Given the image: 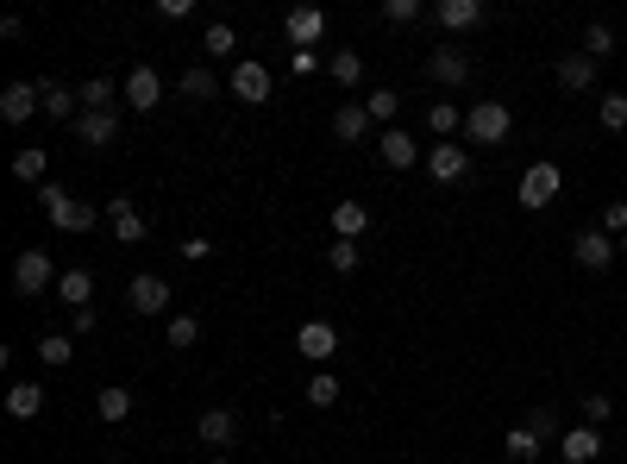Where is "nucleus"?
<instances>
[{
  "label": "nucleus",
  "instance_id": "nucleus-1",
  "mask_svg": "<svg viewBox=\"0 0 627 464\" xmlns=\"http://www.w3.org/2000/svg\"><path fill=\"white\" fill-rule=\"evenodd\" d=\"M508 132H515V113H508V101H477L471 113H464V145H471V151L502 145Z\"/></svg>",
  "mask_w": 627,
  "mask_h": 464
},
{
  "label": "nucleus",
  "instance_id": "nucleus-2",
  "mask_svg": "<svg viewBox=\"0 0 627 464\" xmlns=\"http://www.w3.org/2000/svg\"><path fill=\"white\" fill-rule=\"evenodd\" d=\"M559 189H565V170L540 157V164H527V170H521V189H515V201L527 207V214H540V207H552V201H559Z\"/></svg>",
  "mask_w": 627,
  "mask_h": 464
},
{
  "label": "nucleus",
  "instance_id": "nucleus-3",
  "mask_svg": "<svg viewBox=\"0 0 627 464\" xmlns=\"http://www.w3.org/2000/svg\"><path fill=\"white\" fill-rule=\"evenodd\" d=\"M38 201H44V214H51L63 232H95V207H88V201H76L69 189H57V182H44V189H38Z\"/></svg>",
  "mask_w": 627,
  "mask_h": 464
},
{
  "label": "nucleus",
  "instance_id": "nucleus-4",
  "mask_svg": "<svg viewBox=\"0 0 627 464\" xmlns=\"http://www.w3.org/2000/svg\"><path fill=\"white\" fill-rule=\"evenodd\" d=\"M51 283H57L51 251H19V258H13V289H19V295H44Z\"/></svg>",
  "mask_w": 627,
  "mask_h": 464
},
{
  "label": "nucleus",
  "instance_id": "nucleus-5",
  "mask_svg": "<svg viewBox=\"0 0 627 464\" xmlns=\"http://www.w3.org/2000/svg\"><path fill=\"white\" fill-rule=\"evenodd\" d=\"M226 88H232V95H239L245 107H264L276 82H270V69H264V63H251V57H245V63H232V76H226Z\"/></svg>",
  "mask_w": 627,
  "mask_h": 464
},
{
  "label": "nucleus",
  "instance_id": "nucleus-6",
  "mask_svg": "<svg viewBox=\"0 0 627 464\" xmlns=\"http://www.w3.org/2000/svg\"><path fill=\"white\" fill-rule=\"evenodd\" d=\"M295 352L308 358V364H327L339 352V327L333 320H301V333H295Z\"/></svg>",
  "mask_w": 627,
  "mask_h": 464
},
{
  "label": "nucleus",
  "instance_id": "nucleus-7",
  "mask_svg": "<svg viewBox=\"0 0 627 464\" xmlns=\"http://www.w3.org/2000/svg\"><path fill=\"white\" fill-rule=\"evenodd\" d=\"M571 258H577V264H584V270H609V264L621 258V245L609 239V232H596V226H584V232H577V239H571Z\"/></svg>",
  "mask_w": 627,
  "mask_h": 464
},
{
  "label": "nucleus",
  "instance_id": "nucleus-8",
  "mask_svg": "<svg viewBox=\"0 0 627 464\" xmlns=\"http://www.w3.org/2000/svg\"><path fill=\"white\" fill-rule=\"evenodd\" d=\"M107 226H113V239H120V245H138V239L151 232V220L138 214L132 195H113V201H107Z\"/></svg>",
  "mask_w": 627,
  "mask_h": 464
},
{
  "label": "nucleus",
  "instance_id": "nucleus-9",
  "mask_svg": "<svg viewBox=\"0 0 627 464\" xmlns=\"http://www.w3.org/2000/svg\"><path fill=\"white\" fill-rule=\"evenodd\" d=\"M427 176L433 182H464V176H471V145H452V138H446V145H433L427 151Z\"/></svg>",
  "mask_w": 627,
  "mask_h": 464
},
{
  "label": "nucleus",
  "instance_id": "nucleus-10",
  "mask_svg": "<svg viewBox=\"0 0 627 464\" xmlns=\"http://www.w3.org/2000/svg\"><path fill=\"white\" fill-rule=\"evenodd\" d=\"M32 113H44L32 82H7V88H0V120H7V126H26Z\"/></svg>",
  "mask_w": 627,
  "mask_h": 464
},
{
  "label": "nucleus",
  "instance_id": "nucleus-11",
  "mask_svg": "<svg viewBox=\"0 0 627 464\" xmlns=\"http://www.w3.org/2000/svg\"><path fill=\"white\" fill-rule=\"evenodd\" d=\"M126 301H132V314H164L170 308V283H164V276H132V283H126Z\"/></svg>",
  "mask_w": 627,
  "mask_h": 464
},
{
  "label": "nucleus",
  "instance_id": "nucleus-12",
  "mask_svg": "<svg viewBox=\"0 0 627 464\" xmlns=\"http://www.w3.org/2000/svg\"><path fill=\"white\" fill-rule=\"evenodd\" d=\"M157 101H164V76H157L151 63H138L132 76H126V107H138V113H151Z\"/></svg>",
  "mask_w": 627,
  "mask_h": 464
},
{
  "label": "nucleus",
  "instance_id": "nucleus-13",
  "mask_svg": "<svg viewBox=\"0 0 627 464\" xmlns=\"http://www.w3.org/2000/svg\"><path fill=\"white\" fill-rule=\"evenodd\" d=\"M596 57H584V51H571V57H559V88H565V95H590V88H596Z\"/></svg>",
  "mask_w": 627,
  "mask_h": 464
},
{
  "label": "nucleus",
  "instance_id": "nucleus-14",
  "mask_svg": "<svg viewBox=\"0 0 627 464\" xmlns=\"http://www.w3.org/2000/svg\"><path fill=\"white\" fill-rule=\"evenodd\" d=\"M377 151H383V164H389V170H414V164H427V151H421V145H414V138H408L402 126H389Z\"/></svg>",
  "mask_w": 627,
  "mask_h": 464
},
{
  "label": "nucleus",
  "instance_id": "nucleus-15",
  "mask_svg": "<svg viewBox=\"0 0 627 464\" xmlns=\"http://www.w3.org/2000/svg\"><path fill=\"white\" fill-rule=\"evenodd\" d=\"M283 32H289V44H320V32H327V13L320 7H289V19H283Z\"/></svg>",
  "mask_w": 627,
  "mask_h": 464
},
{
  "label": "nucleus",
  "instance_id": "nucleus-16",
  "mask_svg": "<svg viewBox=\"0 0 627 464\" xmlns=\"http://www.w3.org/2000/svg\"><path fill=\"white\" fill-rule=\"evenodd\" d=\"M427 76L439 88H464V82H471V57H464V51H433L427 57Z\"/></svg>",
  "mask_w": 627,
  "mask_h": 464
},
{
  "label": "nucleus",
  "instance_id": "nucleus-17",
  "mask_svg": "<svg viewBox=\"0 0 627 464\" xmlns=\"http://www.w3.org/2000/svg\"><path fill=\"white\" fill-rule=\"evenodd\" d=\"M76 132H82V145H88V151H107L113 138H120V113H88V107H82Z\"/></svg>",
  "mask_w": 627,
  "mask_h": 464
},
{
  "label": "nucleus",
  "instance_id": "nucleus-18",
  "mask_svg": "<svg viewBox=\"0 0 627 464\" xmlns=\"http://www.w3.org/2000/svg\"><path fill=\"white\" fill-rule=\"evenodd\" d=\"M559 458H565V464H596V458H602V433H596V427H571V433L559 439Z\"/></svg>",
  "mask_w": 627,
  "mask_h": 464
},
{
  "label": "nucleus",
  "instance_id": "nucleus-19",
  "mask_svg": "<svg viewBox=\"0 0 627 464\" xmlns=\"http://www.w3.org/2000/svg\"><path fill=\"white\" fill-rule=\"evenodd\" d=\"M433 19H439L446 32H471V26H483V0H439Z\"/></svg>",
  "mask_w": 627,
  "mask_h": 464
},
{
  "label": "nucleus",
  "instance_id": "nucleus-20",
  "mask_svg": "<svg viewBox=\"0 0 627 464\" xmlns=\"http://www.w3.org/2000/svg\"><path fill=\"white\" fill-rule=\"evenodd\" d=\"M364 232H370V207L364 201H333V239H364Z\"/></svg>",
  "mask_w": 627,
  "mask_h": 464
},
{
  "label": "nucleus",
  "instance_id": "nucleus-21",
  "mask_svg": "<svg viewBox=\"0 0 627 464\" xmlns=\"http://www.w3.org/2000/svg\"><path fill=\"white\" fill-rule=\"evenodd\" d=\"M364 132H370V113H364V101H339V113H333V138H339V145H358Z\"/></svg>",
  "mask_w": 627,
  "mask_h": 464
},
{
  "label": "nucleus",
  "instance_id": "nucleus-22",
  "mask_svg": "<svg viewBox=\"0 0 627 464\" xmlns=\"http://www.w3.org/2000/svg\"><path fill=\"white\" fill-rule=\"evenodd\" d=\"M201 439H207V446H232V439H239V414H232V408H207L201 414Z\"/></svg>",
  "mask_w": 627,
  "mask_h": 464
},
{
  "label": "nucleus",
  "instance_id": "nucleus-23",
  "mask_svg": "<svg viewBox=\"0 0 627 464\" xmlns=\"http://www.w3.org/2000/svg\"><path fill=\"white\" fill-rule=\"evenodd\" d=\"M38 101L51 120H82V95H69L63 82H38Z\"/></svg>",
  "mask_w": 627,
  "mask_h": 464
},
{
  "label": "nucleus",
  "instance_id": "nucleus-24",
  "mask_svg": "<svg viewBox=\"0 0 627 464\" xmlns=\"http://www.w3.org/2000/svg\"><path fill=\"white\" fill-rule=\"evenodd\" d=\"M44 402H51V396H44L38 383H13V389H7V414H13V421H38Z\"/></svg>",
  "mask_w": 627,
  "mask_h": 464
},
{
  "label": "nucleus",
  "instance_id": "nucleus-25",
  "mask_svg": "<svg viewBox=\"0 0 627 464\" xmlns=\"http://www.w3.org/2000/svg\"><path fill=\"white\" fill-rule=\"evenodd\" d=\"M57 295L69 301V308H95V276H88V270H63L57 276Z\"/></svg>",
  "mask_w": 627,
  "mask_h": 464
},
{
  "label": "nucleus",
  "instance_id": "nucleus-26",
  "mask_svg": "<svg viewBox=\"0 0 627 464\" xmlns=\"http://www.w3.org/2000/svg\"><path fill=\"white\" fill-rule=\"evenodd\" d=\"M327 76H333L339 88H358V82H364V57H358V51H333V57H327Z\"/></svg>",
  "mask_w": 627,
  "mask_h": 464
},
{
  "label": "nucleus",
  "instance_id": "nucleus-27",
  "mask_svg": "<svg viewBox=\"0 0 627 464\" xmlns=\"http://www.w3.org/2000/svg\"><path fill=\"white\" fill-rule=\"evenodd\" d=\"M427 126H433V138H439V145H446L452 132H464V113H458L452 101H433V107H427Z\"/></svg>",
  "mask_w": 627,
  "mask_h": 464
},
{
  "label": "nucleus",
  "instance_id": "nucleus-28",
  "mask_svg": "<svg viewBox=\"0 0 627 464\" xmlns=\"http://www.w3.org/2000/svg\"><path fill=\"white\" fill-rule=\"evenodd\" d=\"M69 358H76V339H69V333H44V339H38V364L63 370Z\"/></svg>",
  "mask_w": 627,
  "mask_h": 464
},
{
  "label": "nucleus",
  "instance_id": "nucleus-29",
  "mask_svg": "<svg viewBox=\"0 0 627 464\" xmlns=\"http://www.w3.org/2000/svg\"><path fill=\"white\" fill-rule=\"evenodd\" d=\"M201 51H207V57H232V51H239V32H232L226 19H214V26L201 32Z\"/></svg>",
  "mask_w": 627,
  "mask_h": 464
},
{
  "label": "nucleus",
  "instance_id": "nucleus-30",
  "mask_svg": "<svg viewBox=\"0 0 627 464\" xmlns=\"http://www.w3.org/2000/svg\"><path fill=\"white\" fill-rule=\"evenodd\" d=\"M95 408H101V421H126L132 414V389H120V383H107L101 396H95Z\"/></svg>",
  "mask_w": 627,
  "mask_h": 464
},
{
  "label": "nucleus",
  "instance_id": "nucleus-31",
  "mask_svg": "<svg viewBox=\"0 0 627 464\" xmlns=\"http://www.w3.org/2000/svg\"><path fill=\"white\" fill-rule=\"evenodd\" d=\"M182 95H189V101H214L220 95V82H214V69H182Z\"/></svg>",
  "mask_w": 627,
  "mask_h": 464
},
{
  "label": "nucleus",
  "instance_id": "nucleus-32",
  "mask_svg": "<svg viewBox=\"0 0 627 464\" xmlns=\"http://www.w3.org/2000/svg\"><path fill=\"white\" fill-rule=\"evenodd\" d=\"M364 113H370V120H383V126H396L402 95H396V88H377V95H364Z\"/></svg>",
  "mask_w": 627,
  "mask_h": 464
},
{
  "label": "nucleus",
  "instance_id": "nucleus-33",
  "mask_svg": "<svg viewBox=\"0 0 627 464\" xmlns=\"http://www.w3.org/2000/svg\"><path fill=\"white\" fill-rule=\"evenodd\" d=\"M44 170H51V151H44V145L13 157V176H19V182H44Z\"/></svg>",
  "mask_w": 627,
  "mask_h": 464
},
{
  "label": "nucleus",
  "instance_id": "nucleus-34",
  "mask_svg": "<svg viewBox=\"0 0 627 464\" xmlns=\"http://www.w3.org/2000/svg\"><path fill=\"white\" fill-rule=\"evenodd\" d=\"M82 107H88V113H113V82H107V76H88V82H82Z\"/></svg>",
  "mask_w": 627,
  "mask_h": 464
},
{
  "label": "nucleus",
  "instance_id": "nucleus-35",
  "mask_svg": "<svg viewBox=\"0 0 627 464\" xmlns=\"http://www.w3.org/2000/svg\"><path fill=\"white\" fill-rule=\"evenodd\" d=\"M596 120L609 126V132H627V95H615V88H609V95L596 101Z\"/></svg>",
  "mask_w": 627,
  "mask_h": 464
},
{
  "label": "nucleus",
  "instance_id": "nucleus-36",
  "mask_svg": "<svg viewBox=\"0 0 627 464\" xmlns=\"http://www.w3.org/2000/svg\"><path fill=\"white\" fill-rule=\"evenodd\" d=\"M339 402V377H333V370H320V377L308 383V408H333Z\"/></svg>",
  "mask_w": 627,
  "mask_h": 464
},
{
  "label": "nucleus",
  "instance_id": "nucleus-37",
  "mask_svg": "<svg viewBox=\"0 0 627 464\" xmlns=\"http://www.w3.org/2000/svg\"><path fill=\"white\" fill-rule=\"evenodd\" d=\"M502 452H508V458H515V464H527V458H540V439H533L527 427H515V433H508V439H502Z\"/></svg>",
  "mask_w": 627,
  "mask_h": 464
},
{
  "label": "nucleus",
  "instance_id": "nucleus-38",
  "mask_svg": "<svg viewBox=\"0 0 627 464\" xmlns=\"http://www.w3.org/2000/svg\"><path fill=\"white\" fill-rule=\"evenodd\" d=\"M609 51H615V26H602V19H596V26L584 32V57H596V63H602Z\"/></svg>",
  "mask_w": 627,
  "mask_h": 464
},
{
  "label": "nucleus",
  "instance_id": "nucleus-39",
  "mask_svg": "<svg viewBox=\"0 0 627 464\" xmlns=\"http://www.w3.org/2000/svg\"><path fill=\"white\" fill-rule=\"evenodd\" d=\"M195 339H201V320H195V314H176V320H170V345H176V352H189Z\"/></svg>",
  "mask_w": 627,
  "mask_h": 464
},
{
  "label": "nucleus",
  "instance_id": "nucleus-40",
  "mask_svg": "<svg viewBox=\"0 0 627 464\" xmlns=\"http://www.w3.org/2000/svg\"><path fill=\"white\" fill-rule=\"evenodd\" d=\"M521 427H527L533 439H540V446H546V439H565V433H559V421H552V408H533Z\"/></svg>",
  "mask_w": 627,
  "mask_h": 464
},
{
  "label": "nucleus",
  "instance_id": "nucleus-41",
  "mask_svg": "<svg viewBox=\"0 0 627 464\" xmlns=\"http://www.w3.org/2000/svg\"><path fill=\"white\" fill-rule=\"evenodd\" d=\"M421 13H427L421 0H383V19H389V26H414Z\"/></svg>",
  "mask_w": 627,
  "mask_h": 464
},
{
  "label": "nucleus",
  "instance_id": "nucleus-42",
  "mask_svg": "<svg viewBox=\"0 0 627 464\" xmlns=\"http://www.w3.org/2000/svg\"><path fill=\"white\" fill-rule=\"evenodd\" d=\"M358 258H364V251H358L352 239H333V251H327V264H333L339 276H345V270H358Z\"/></svg>",
  "mask_w": 627,
  "mask_h": 464
},
{
  "label": "nucleus",
  "instance_id": "nucleus-43",
  "mask_svg": "<svg viewBox=\"0 0 627 464\" xmlns=\"http://www.w3.org/2000/svg\"><path fill=\"white\" fill-rule=\"evenodd\" d=\"M602 232H609L615 245L627 239V201H609V207H602Z\"/></svg>",
  "mask_w": 627,
  "mask_h": 464
},
{
  "label": "nucleus",
  "instance_id": "nucleus-44",
  "mask_svg": "<svg viewBox=\"0 0 627 464\" xmlns=\"http://www.w3.org/2000/svg\"><path fill=\"white\" fill-rule=\"evenodd\" d=\"M609 414H615V402H609V396H584V427H602Z\"/></svg>",
  "mask_w": 627,
  "mask_h": 464
},
{
  "label": "nucleus",
  "instance_id": "nucleus-45",
  "mask_svg": "<svg viewBox=\"0 0 627 464\" xmlns=\"http://www.w3.org/2000/svg\"><path fill=\"white\" fill-rule=\"evenodd\" d=\"M95 333V308H69V339H88Z\"/></svg>",
  "mask_w": 627,
  "mask_h": 464
},
{
  "label": "nucleus",
  "instance_id": "nucleus-46",
  "mask_svg": "<svg viewBox=\"0 0 627 464\" xmlns=\"http://www.w3.org/2000/svg\"><path fill=\"white\" fill-rule=\"evenodd\" d=\"M157 13H164V19H189L195 0H157Z\"/></svg>",
  "mask_w": 627,
  "mask_h": 464
},
{
  "label": "nucleus",
  "instance_id": "nucleus-47",
  "mask_svg": "<svg viewBox=\"0 0 627 464\" xmlns=\"http://www.w3.org/2000/svg\"><path fill=\"white\" fill-rule=\"evenodd\" d=\"M182 258L201 264V258H214V245H207V239H182Z\"/></svg>",
  "mask_w": 627,
  "mask_h": 464
},
{
  "label": "nucleus",
  "instance_id": "nucleus-48",
  "mask_svg": "<svg viewBox=\"0 0 627 464\" xmlns=\"http://www.w3.org/2000/svg\"><path fill=\"white\" fill-rule=\"evenodd\" d=\"M0 38H13V44H19V38H26V19L7 13V19H0Z\"/></svg>",
  "mask_w": 627,
  "mask_h": 464
},
{
  "label": "nucleus",
  "instance_id": "nucleus-49",
  "mask_svg": "<svg viewBox=\"0 0 627 464\" xmlns=\"http://www.w3.org/2000/svg\"><path fill=\"white\" fill-rule=\"evenodd\" d=\"M289 63H295V76H314V69H320V57H314V51H295Z\"/></svg>",
  "mask_w": 627,
  "mask_h": 464
},
{
  "label": "nucleus",
  "instance_id": "nucleus-50",
  "mask_svg": "<svg viewBox=\"0 0 627 464\" xmlns=\"http://www.w3.org/2000/svg\"><path fill=\"white\" fill-rule=\"evenodd\" d=\"M207 464H226V458H220V452H214V458H207Z\"/></svg>",
  "mask_w": 627,
  "mask_h": 464
},
{
  "label": "nucleus",
  "instance_id": "nucleus-51",
  "mask_svg": "<svg viewBox=\"0 0 627 464\" xmlns=\"http://www.w3.org/2000/svg\"><path fill=\"white\" fill-rule=\"evenodd\" d=\"M621 258H627V239H621Z\"/></svg>",
  "mask_w": 627,
  "mask_h": 464
},
{
  "label": "nucleus",
  "instance_id": "nucleus-52",
  "mask_svg": "<svg viewBox=\"0 0 627 464\" xmlns=\"http://www.w3.org/2000/svg\"><path fill=\"white\" fill-rule=\"evenodd\" d=\"M621 396H627V383H621Z\"/></svg>",
  "mask_w": 627,
  "mask_h": 464
}]
</instances>
